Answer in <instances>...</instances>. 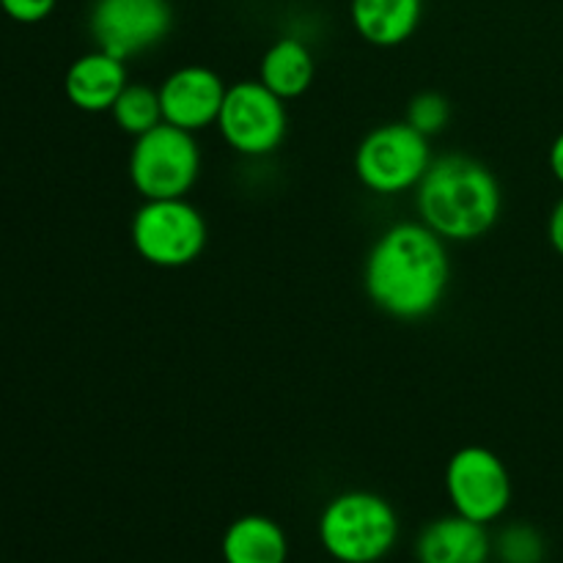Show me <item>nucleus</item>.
I'll return each mask as SVG.
<instances>
[{
  "label": "nucleus",
  "instance_id": "nucleus-7",
  "mask_svg": "<svg viewBox=\"0 0 563 563\" xmlns=\"http://www.w3.org/2000/svg\"><path fill=\"white\" fill-rule=\"evenodd\" d=\"M218 130L242 157H267L278 152L289 130L286 102L275 97L262 80L234 82L225 91Z\"/></svg>",
  "mask_w": 563,
  "mask_h": 563
},
{
  "label": "nucleus",
  "instance_id": "nucleus-13",
  "mask_svg": "<svg viewBox=\"0 0 563 563\" xmlns=\"http://www.w3.org/2000/svg\"><path fill=\"white\" fill-rule=\"evenodd\" d=\"M352 25L374 47H399L421 25L423 0H352Z\"/></svg>",
  "mask_w": 563,
  "mask_h": 563
},
{
  "label": "nucleus",
  "instance_id": "nucleus-21",
  "mask_svg": "<svg viewBox=\"0 0 563 563\" xmlns=\"http://www.w3.org/2000/svg\"><path fill=\"white\" fill-rule=\"evenodd\" d=\"M548 163H550V170H553L555 181H559V185H563V132H561L559 137H555L553 146H550Z\"/></svg>",
  "mask_w": 563,
  "mask_h": 563
},
{
  "label": "nucleus",
  "instance_id": "nucleus-17",
  "mask_svg": "<svg viewBox=\"0 0 563 563\" xmlns=\"http://www.w3.org/2000/svg\"><path fill=\"white\" fill-rule=\"evenodd\" d=\"M405 121L410 126H416L421 135H440L451 121V102L438 91L416 93L410 99V104H407Z\"/></svg>",
  "mask_w": 563,
  "mask_h": 563
},
{
  "label": "nucleus",
  "instance_id": "nucleus-19",
  "mask_svg": "<svg viewBox=\"0 0 563 563\" xmlns=\"http://www.w3.org/2000/svg\"><path fill=\"white\" fill-rule=\"evenodd\" d=\"M55 3H58V0H0V9H3L14 22L33 25V22L47 20V16L53 14Z\"/></svg>",
  "mask_w": 563,
  "mask_h": 563
},
{
  "label": "nucleus",
  "instance_id": "nucleus-14",
  "mask_svg": "<svg viewBox=\"0 0 563 563\" xmlns=\"http://www.w3.org/2000/svg\"><path fill=\"white\" fill-rule=\"evenodd\" d=\"M220 553L225 563H286L289 539L269 517L245 515L225 528Z\"/></svg>",
  "mask_w": 563,
  "mask_h": 563
},
{
  "label": "nucleus",
  "instance_id": "nucleus-11",
  "mask_svg": "<svg viewBox=\"0 0 563 563\" xmlns=\"http://www.w3.org/2000/svg\"><path fill=\"white\" fill-rule=\"evenodd\" d=\"M126 82V60L93 49L66 69L64 93L82 113H110Z\"/></svg>",
  "mask_w": 563,
  "mask_h": 563
},
{
  "label": "nucleus",
  "instance_id": "nucleus-1",
  "mask_svg": "<svg viewBox=\"0 0 563 563\" xmlns=\"http://www.w3.org/2000/svg\"><path fill=\"white\" fill-rule=\"evenodd\" d=\"M449 280L445 240L421 220L385 229L363 264V289L368 300L399 322L432 317L449 291Z\"/></svg>",
  "mask_w": 563,
  "mask_h": 563
},
{
  "label": "nucleus",
  "instance_id": "nucleus-16",
  "mask_svg": "<svg viewBox=\"0 0 563 563\" xmlns=\"http://www.w3.org/2000/svg\"><path fill=\"white\" fill-rule=\"evenodd\" d=\"M115 126H119L124 135H143V132L154 130L157 124H163V104H159V91L157 88L146 86V82H126L124 91L115 99L113 110Z\"/></svg>",
  "mask_w": 563,
  "mask_h": 563
},
{
  "label": "nucleus",
  "instance_id": "nucleus-10",
  "mask_svg": "<svg viewBox=\"0 0 563 563\" xmlns=\"http://www.w3.org/2000/svg\"><path fill=\"white\" fill-rule=\"evenodd\" d=\"M157 91L165 124H174L196 135V132L218 124L229 86L214 69L192 64L170 71Z\"/></svg>",
  "mask_w": 563,
  "mask_h": 563
},
{
  "label": "nucleus",
  "instance_id": "nucleus-2",
  "mask_svg": "<svg viewBox=\"0 0 563 563\" xmlns=\"http://www.w3.org/2000/svg\"><path fill=\"white\" fill-rule=\"evenodd\" d=\"M416 209L421 223L445 242H473L498 223L504 190L484 163L467 154H443L418 181Z\"/></svg>",
  "mask_w": 563,
  "mask_h": 563
},
{
  "label": "nucleus",
  "instance_id": "nucleus-6",
  "mask_svg": "<svg viewBox=\"0 0 563 563\" xmlns=\"http://www.w3.org/2000/svg\"><path fill=\"white\" fill-rule=\"evenodd\" d=\"M429 137L407 121L379 124L357 143L355 174L366 190L377 196H399L416 190L432 165Z\"/></svg>",
  "mask_w": 563,
  "mask_h": 563
},
{
  "label": "nucleus",
  "instance_id": "nucleus-15",
  "mask_svg": "<svg viewBox=\"0 0 563 563\" xmlns=\"http://www.w3.org/2000/svg\"><path fill=\"white\" fill-rule=\"evenodd\" d=\"M313 75L317 64L311 47L297 36H284L269 44L258 64V80L284 102L302 97L311 88Z\"/></svg>",
  "mask_w": 563,
  "mask_h": 563
},
{
  "label": "nucleus",
  "instance_id": "nucleus-3",
  "mask_svg": "<svg viewBox=\"0 0 563 563\" xmlns=\"http://www.w3.org/2000/svg\"><path fill=\"white\" fill-rule=\"evenodd\" d=\"M399 539V517L383 495L352 489L324 506L319 542L339 563H377Z\"/></svg>",
  "mask_w": 563,
  "mask_h": 563
},
{
  "label": "nucleus",
  "instance_id": "nucleus-9",
  "mask_svg": "<svg viewBox=\"0 0 563 563\" xmlns=\"http://www.w3.org/2000/svg\"><path fill=\"white\" fill-rule=\"evenodd\" d=\"M88 27L97 49L130 60L168 36L174 27V9L168 0H97Z\"/></svg>",
  "mask_w": 563,
  "mask_h": 563
},
{
  "label": "nucleus",
  "instance_id": "nucleus-8",
  "mask_svg": "<svg viewBox=\"0 0 563 563\" xmlns=\"http://www.w3.org/2000/svg\"><path fill=\"white\" fill-rule=\"evenodd\" d=\"M445 493L456 515L489 526L511 504L506 462L484 445H465L445 465Z\"/></svg>",
  "mask_w": 563,
  "mask_h": 563
},
{
  "label": "nucleus",
  "instance_id": "nucleus-5",
  "mask_svg": "<svg viewBox=\"0 0 563 563\" xmlns=\"http://www.w3.org/2000/svg\"><path fill=\"white\" fill-rule=\"evenodd\" d=\"M130 240L137 256L152 267L181 269L201 258L209 229L201 209L187 198H152L132 214Z\"/></svg>",
  "mask_w": 563,
  "mask_h": 563
},
{
  "label": "nucleus",
  "instance_id": "nucleus-18",
  "mask_svg": "<svg viewBox=\"0 0 563 563\" xmlns=\"http://www.w3.org/2000/svg\"><path fill=\"white\" fill-rule=\"evenodd\" d=\"M498 553L506 563H539L544 555V544L531 526H511L500 533Z\"/></svg>",
  "mask_w": 563,
  "mask_h": 563
},
{
  "label": "nucleus",
  "instance_id": "nucleus-12",
  "mask_svg": "<svg viewBox=\"0 0 563 563\" xmlns=\"http://www.w3.org/2000/svg\"><path fill=\"white\" fill-rule=\"evenodd\" d=\"M416 555L418 563H487L493 555V539L487 526L454 511L423 528Z\"/></svg>",
  "mask_w": 563,
  "mask_h": 563
},
{
  "label": "nucleus",
  "instance_id": "nucleus-4",
  "mask_svg": "<svg viewBox=\"0 0 563 563\" xmlns=\"http://www.w3.org/2000/svg\"><path fill=\"white\" fill-rule=\"evenodd\" d=\"M126 174L143 201L187 198L201 176V146L196 135L174 124H157L135 137Z\"/></svg>",
  "mask_w": 563,
  "mask_h": 563
},
{
  "label": "nucleus",
  "instance_id": "nucleus-20",
  "mask_svg": "<svg viewBox=\"0 0 563 563\" xmlns=\"http://www.w3.org/2000/svg\"><path fill=\"white\" fill-rule=\"evenodd\" d=\"M548 240L553 245V251L563 258V196L559 198V203H555L548 218Z\"/></svg>",
  "mask_w": 563,
  "mask_h": 563
}]
</instances>
